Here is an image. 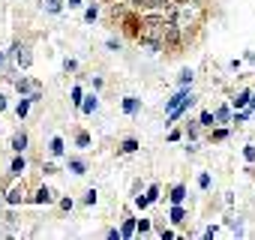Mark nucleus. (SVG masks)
I'll return each mask as SVG.
<instances>
[{
    "label": "nucleus",
    "instance_id": "20",
    "mask_svg": "<svg viewBox=\"0 0 255 240\" xmlns=\"http://www.w3.org/2000/svg\"><path fill=\"white\" fill-rule=\"evenodd\" d=\"M249 99H252V108H255V93H249Z\"/></svg>",
    "mask_w": 255,
    "mask_h": 240
},
{
    "label": "nucleus",
    "instance_id": "13",
    "mask_svg": "<svg viewBox=\"0 0 255 240\" xmlns=\"http://www.w3.org/2000/svg\"><path fill=\"white\" fill-rule=\"evenodd\" d=\"M87 144H90V135L81 132V135H78V147H87Z\"/></svg>",
    "mask_w": 255,
    "mask_h": 240
},
{
    "label": "nucleus",
    "instance_id": "18",
    "mask_svg": "<svg viewBox=\"0 0 255 240\" xmlns=\"http://www.w3.org/2000/svg\"><path fill=\"white\" fill-rule=\"evenodd\" d=\"M48 9L51 12H60V0H48Z\"/></svg>",
    "mask_w": 255,
    "mask_h": 240
},
{
    "label": "nucleus",
    "instance_id": "11",
    "mask_svg": "<svg viewBox=\"0 0 255 240\" xmlns=\"http://www.w3.org/2000/svg\"><path fill=\"white\" fill-rule=\"evenodd\" d=\"M36 201H39V204L51 201V192H48V189H39V192H36Z\"/></svg>",
    "mask_w": 255,
    "mask_h": 240
},
{
    "label": "nucleus",
    "instance_id": "12",
    "mask_svg": "<svg viewBox=\"0 0 255 240\" xmlns=\"http://www.w3.org/2000/svg\"><path fill=\"white\" fill-rule=\"evenodd\" d=\"M201 123H204V126H213V114L204 111V114H201Z\"/></svg>",
    "mask_w": 255,
    "mask_h": 240
},
{
    "label": "nucleus",
    "instance_id": "1",
    "mask_svg": "<svg viewBox=\"0 0 255 240\" xmlns=\"http://www.w3.org/2000/svg\"><path fill=\"white\" fill-rule=\"evenodd\" d=\"M24 147H27V135H24V132H18V135L12 138V150H15V153H21Z\"/></svg>",
    "mask_w": 255,
    "mask_h": 240
},
{
    "label": "nucleus",
    "instance_id": "5",
    "mask_svg": "<svg viewBox=\"0 0 255 240\" xmlns=\"http://www.w3.org/2000/svg\"><path fill=\"white\" fill-rule=\"evenodd\" d=\"M183 198H186V189H183V186H177V189L171 192V201H174V204H180Z\"/></svg>",
    "mask_w": 255,
    "mask_h": 240
},
{
    "label": "nucleus",
    "instance_id": "10",
    "mask_svg": "<svg viewBox=\"0 0 255 240\" xmlns=\"http://www.w3.org/2000/svg\"><path fill=\"white\" fill-rule=\"evenodd\" d=\"M21 171H24V159L18 156V159H15V162H12V174H21Z\"/></svg>",
    "mask_w": 255,
    "mask_h": 240
},
{
    "label": "nucleus",
    "instance_id": "17",
    "mask_svg": "<svg viewBox=\"0 0 255 240\" xmlns=\"http://www.w3.org/2000/svg\"><path fill=\"white\" fill-rule=\"evenodd\" d=\"M171 219H174V222H183V210H180V207H174V210H171Z\"/></svg>",
    "mask_w": 255,
    "mask_h": 240
},
{
    "label": "nucleus",
    "instance_id": "22",
    "mask_svg": "<svg viewBox=\"0 0 255 240\" xmlns=\"http://www.w3.org/2000/svg\"><path fill=\"white\" fill-rule=\"evenodd\" d=\"M138 3H141V0H138Z\"/></svg>",
    "mask_w": 255,
    "mask_h": 240
},
{
    "label": "nucleus",
    "instance_id": "3",
    "mask_svg": "<svg viewBox=\"0 0 255 240\" xmlns=\"http://www.w3.org/2000/svg\"><path fill=\"white\" fill-rule=\"evenodd\" d=\"M15 51H18V54H15V57H18V63H21V66H27V63H30V54H27V48L21 45V48H15Z\"/></svg>",
    "mask_w": 255,
    "mask_h": 240
},
{
    "label": "nucleus",
    "instance_id": "15",
    "mask_svg": "<svg viewBox=\"0 0 255 240\" xmlns=\"http://www.w3.org/2000/svg\"><path fill=\"white\" fill-rule=\"evenodd\" d=\"M246 102H249V93H240V96L234 99V105H246Z\"/></svg>",
    "mask_w": 255,
    "mask_h": 240
},
{
    "label": "nucleus",
    "instance_id": "6",
    "mask_svg": "<svg viewBox=\"0 0 255 240\" xmlns=\"http://www.w3.org/2000/svg\"><path fill=\"white\" fill-rule=\"evenodd\" d=\"M69 168H72V174H84V162H81V159H72Z\"/></svg>",
    "mask_w": 255,
    "mask_h": 240
},
{
    "label": "nucleus",
    "instance_id": "8",
    "mask_svg": "<svg viewBox=\"0 0 255 240\" xmlns=\"http://www.w3.org/2000/svg\"><path fill=\"white\" fill-rule=\"evenodd\" d=\"M27 108H30V99H21V102H18V108H15V111H18V117H24V114H27Z\"/></svg>",
    "mask_w": 255,
    "mask_h": 240
},
{
    "label": "nucleus",
    "instance_id": "19",
    "mask_svg": "<svg viewBox=\"0 0 255 240\" xmlns=\"http://www.w3.org/2000/svg\"><path fill=\"white\" fill-rule=\"evenodd\" d=\"M216 120H228V108H219L216 111Z\"/></svg>",
    "mask_w": 255,
    "mask_h": 240
},
{
    "label": "nucleus",
    "instance_id": "7",
    "mask_svg": "<svg viewBox=\"0 0 255 240\" xmlns=\"http://www.w3.org/2000/svg\"><path fill=\"white\" fill-rule=\"evenodd\" d=\"M51 153H54V156H60V153H63V141H60V138L51 141Z\"/></svg>",
    "mask_w": 255,
    "mask_h": 240
},
{
    "label": "nucleus",
    "instance_id": "14",
    "mask_svg": "<svg viewBox=\"0 0 255 240\" xmlns=\"http://www.w3.org/2000/svg\"><path fill=\"white\" fill-rule=\"evenodd\" d=\"M18 201H21V192L12 189V192H9V204H18Z\"/></svg>",
    "mask_w": 255,
    "mask_h": 240
},
{
    "label": "nucleus",
    "instance_id": "4",
    "mask_svg": "<svg viewBox=\"0 0 255 240\" xmlns=\"http://www.w3.org/2000/svg\"><path fill=\"white\" fill-rule=\"evenodd\" d=\"M96 105H99V102H96V96H90V99L84 102L81 108H84V114H93V111H96Z\"/></svg>",
    "mask_w": 255,
    "mask_h": 240
},
{
    "label": "nucleus",
    "instance_id": "16",
    "mask_svg": "<svg viewBox=\"0 0 255 240\" xmlns=\"http://www.w3.org/2000/svg\"><path fill=\"white\" fill-rule=\"evenodd\" d=\"M198 186H201V189H207V186H210V177L201 174V177H198Z\"/></svg>",
    "mask_w": 255,
    "mask_h": 240
},
{
    "label": "nucleus",
    "instance_id": "2",
    "mask_svg": "<svg viewBox=\"0 0 255 240\" xmlns=\"http://www.w3.org/2000/svg\"><path fill=\"white\" fill-rule=\"evenodd\" d=\"M123 108H126V114H138L141 102H138V99H126V102H123Z\"/></svg>",
    "mask_w": 255,
    "mask_h": 240
},
{
    "label": "nucleus",
    "instance_id": "9",
    "mask_svg": "<svg viewBox=\"0 0 255 240\" xmlns=\"http://www.w3.org/2000/svg\"><path fill=\"white\" fill-rule=\"evenodd\" d=\"M123 150H126V153H132V150H138V141H135V138H126V141H123Z\"/></svg>",
    "mask_w": 255,
    "mask_h": 240
},
{
    "label": "nucleus",
    "instance_id": "21",
    "mask_svg": "<svg viewBox=\"0 0 255 240\" xmlns=\"http://www.w3.org/2000/svg\"><path fill=\"white\" fill-rule=\"evenodd\" d=\"M0 60H3V54H0Z\"/></svg>",
    "mask_w": 255,
    "mask_h": 240
}]
</instances>
